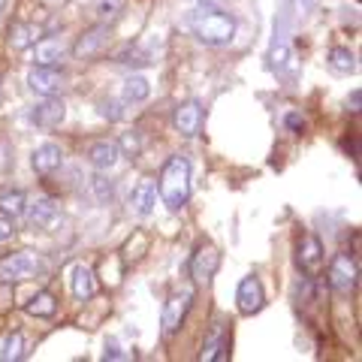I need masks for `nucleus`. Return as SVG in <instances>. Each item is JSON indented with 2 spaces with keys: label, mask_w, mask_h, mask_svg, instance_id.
Here are the masks:
<instances>
[{
  "label": "nucleus",
  "mask_w": 362,
  "mask_h": 362,
  "mask_svg": "<svg viewBox=\"0 0 362 362\" xmlns=\"http://www.w3.org/2000/svg\"><path fill=\"white\" fill-rule=\"evenodd\" d=\"M187 30L206 45H230L235 37V18L218 6H197L185 18Z\"/></svg>",
  "instance_id": "f257e3e1"
},
{
  "label": "nucleus",
  "mask_w": 362,
  "mask_h": 362,
  "mask_svg": "<svg viewBox=\"0 0 362 362\" xmlns=\"http://www.w3.org/2000/svg\"><path fill=\"white\" fill-rule=\"evenodd\" d=\"M160 199L166 209H185V202L190 199V163L187 157H169L166 166H163V175H160Z\"/></svg>",
  "instance_id": "f03ea898"
},
{
  "label": "nucleus",
  "mask_w": 362,
  "mask_h": 362,
  "mask_svg": "<svg viewBox=\"0 0 362 362\" xmlns=\"http://www.w3.org/2000/svg\"><path fill=\"white\" fill-rule=\"evenodd\" d=\"M359 278V266L350 254H335V259L329 263V287L335 293H350L356 287Z\"/></svg>",
  "instance_id": "7ed1b4c3"
},
{
  "label": "nucleus",
  "mask_w": 362,
  "mask_h": 362,
  "mask_svg": "<svg viewBox=\"0 0 362 362\" xmlns=\"http://www.w3.org/2000/svg\"><path fill=\"white\" fill-rule=\"evenodd\" d=\"M190 302H194V290H175L173 296L166 299V308H163V332L166 335H175L185 323V317L190 311Z\"/></svg>",
  "instance_id": "20e7f679"
},
{
  "label": "nucleus",
  "mask_w": 362,
  "mask_h": 362,
  "mask_svg": "<svg viewBox=\"0 0 362 362\" xmlns=\"http://www.w3.org/2000/svg\"><path fill=\"white\" fill-rule=\"evenodd\" d=\"M109 28L106 25H94V28H88L82 37H78V42H76V58H85V61H90V58H100L106 49H109Z\"/></svg>",
  "instance_id": "39448f33"
},
{
  "label": "nucleus",
  "mask_w": 362,
  "mask_h": 362,
  "mask_svg": "<svg viewBox=\"0 0 362 362\" xmlns=\"http://www.w3.org/2000/svg\"><path fill=\"white\" fill-rule=\"evenodd\" d=\"M66 118V106L64 100L58 97H42L37 106L30 109V121L42 130H52V127H61V121Z\"/></svg>",
  "instance_id": "423d86ee"
},
{
  "label": "nucleus",
  "mask_w": 362,
  "mask_h": 362,
  "mask_svg": "<svg viewBox=\"0 0 362 362\" xmlns=\"http://www.w3.org/2000/svg\"><path fill=\"white\" fill-rule=\"evenodd\" d=\"M37 269H40L37 257H30V254H13V257L0 259V281H4V284H13V281H28Z\"/></svg>",
  "instance_id": "0eeeda50"
},
{
  "label": "nucleus",
  "mask_w": 362,
  "mask_h": 362,
  "mask_svg": "<svg viewBox=\"0 0 362 362\" xmlns=\"http://www.w3.org/2000/svg\"><path fill=\"white\" fill-rule=\"evenodd\" d=\"M235 302H239V311L247 314V317L263 308L266 296H263V284H259L257 275H247V278L239 281V290H235Z\"/></svg>",
  "instance_id": "6e6552de"
},
{
  "label": "nucleus",
  "mask_w": 362,
  "mask_h": 362,
  "mask_svg": "<svg viewBox=\"0 0 362 362\" xmlns=\"http://www.w3.org/2000/svg\"><path fill=\"white\" fill-rule=\"evenodd\" d=\"M61 85H64V78L54 66H33L28 73V88L40 97H54L61 90Z\"/></svg>",
  "instance_id": "1a4fd4ad"
},
{
  "label": "nucleus",
  "mask_w": 362,
  "mask_h": 362,
  "mask_svg": "<svg viewBox=\"0 0 362 362\" xmlns=\"http://www.w3.org/2000/svg\"><path fill=\"white\" fill-rule=\"evenodd\" d=\"M218 266H221V254H218V247L202 245L199 251L194 254V263H190V275H194L197 284H209L211 275L218 272Z\"/></svg>",
  "instance_id": "9d476101"
},
{
  "label": "nucleus",
  "mask_w": 362,
  "mask_h": 362,
  "mask_svg": "<svg viewBox=\"0 0 362 362\" xmlns=\"http://www.w3.org/2000/svg\"><path fill=\"white\" fill-rule=\"evenodd\" d=\"M25 211H28V221L33 226H40V230H54L61 221V211L54 206V199H49V197H37Z\"/></svg>",
  "instance_id": "9b49d317"
},
{
  "label": "nucleus",
  "mask_w": 362,
  "mask_h": 362,
  "mask_svg": "<svg viewBox=\"0 0 362 362\" xmlns=\"http://www.w3.org/2000/svg\"><path fill=\"white\" fill-rule=\"evenodd\" d=\"M296 259H299V269L302 272H308V275H317L323 266V245L317 235H302V242L296 247Z\"/></svg>",
  "instance_id": "f8f14e48"
},
{
  "label": "nucleus",
  "mask_w": 362,
  "mask_h": 362,
  "mask_svg": "<svg viewBox=\"0 0 362 362\" xmlns=\"http://www.w3.org/2000/svg\"><path fill=\"white\" fill-rule=\"evenodd\" d=\"M127 202H130V211L133 214H139V218H148V214L154 211V206H157V187H154V181L151 178H142L139 185L130 190Z\"/></svg>",
  "instance_id": "ddd939ff"
},
{
  "label": "nucleus",
  "mask_w": 362,
  "mask_h": 362,
  "mask_svg": "<svg viewBox=\"0 0 362 362\" xmlns=\"http://www.w3.org/2000/svg\"><path fill=\"white\" fill-rule=\"evenodd\" d=\"M175 127L181 136H197L199 127H202V106L197 103V100H185V103L175 106Z\"/></svg>",
  "instance_id": "4468645a"
},
{
  "label": "nucleus",
  "mask_w": 362,
  "mask_h": 362,
  "mask_svg": "<svg viewBox=\"0 0 362 362\" xmlns=\"http://www.w3.org/2000/svg\"><path fill=\"white\" fill-rule=\"evenodd\" d=\"M118 157H121V148H118V142H112V139H100V142L88 145V163L100 169V173H109V169L118 163Z\"/></svg>",
  "instance_id": "2eb2a0df"
},
{
  "label": "nucleus",
  "mask_w": 362,
  "mask_h": 362,
  "mask_svg": "<svg viewBox=\"0 0 362 362\" xmlns=\"http://www.w3.org/2000/svg\"><path fill=\"white\" fill-rule=\"evenodd\" d=\"M64 163V151H61V145H54V142H42L37 151L30 154V166H33V173H40V175H52L54 169H61Z\"/></svg>",
  "instance_id": "dca6fc26"
},
{
  "label": "nucleus",
  "mask_w": 362,
  "mask_h": 362,
  "mask_svg": "<svg viewBox=\"0 0 362 362\" xmlns=\"http://www.w3.org/2000/svg\"><path fill=\"white\" fill-rule=\"evenodd\" d=\"M97 293V275H94V269L85 266V263H78L73 269V296L76 299H90Z\"/></svg>",
  "instance_id": "f3484780"
},
{
  "label": "nucleus",
  "mask_w": 362,
  "mask_h": 362,
  "mask_svg": "<svg viewBox=\"0 0 362 362\" xmlns=\"http://www.w3.org/2000/svg\"><path fill=\"white\" fill-rule=\"evenodd\" d=\"M151 97V82L145 76H127L121 88V100L124 103H142V100Z\"/></svg>",
  "instance_id": "a211bd4d"
},
{
  "label": "nucleus",
  "mask_w": 362,
  "mask_h": 362,
  "mask_svg": "<svg viewBox=\"0 0 362 362\" xmlns=\"http://www.w3.org/2000/svg\"><path fill=\"white\" fill-rule=\"evenodd\" d=\"M199 356L202 359H214V362H223L226 359V335H223V326L221 323H214V329L209 332Z\"/></svg>",
  "instance_id": "6ab92c4d"
},
{
  "label": "nucleus",
  "mask_w": 362,
  "mask_h": 362,
  "mask_svg": "<svg viewBox=\"0 0 362 362\" xmlns=\"http://www.w3.org/2000/svg\"><path fill=\"white\" fill-rule=\"evenodd\" d=\"M118 64H127V66H148V64H154V52L148 49V42H136V45H127V49L118 52Z\"/></svg>",
  "instance_id": "aec40b11"
},
{
  "label": "nucleus",
  "mask_w": 362,
  "mask_h": 362,
  "mask_svg": "<svg viewBox=\"0 0 362 362\" xmlns=\"http://www.w3.org/2000/svg\"><path fill=\"white\" fill-rule=\"evenodd\" d=\"M33 61L37 66H58L64 61V45L58 40H45L33 49Z\"/></svg>",
  "instance_id": "412c9836"
},
{
  "label": "nucleus",
  "mask_w": 362,
  "mask_h": 362,
  "mask_svg": "<svg viewBox=\"0 0 362 362\" xmlns=\"http://www.w3.org/2000/svg\"><path fill=\"white\" fill-rule=\"evenodd\" d=\"M28 209V197L21 194V190H6V194H0V211L6 214V218H21Z\"/></svg>",
  "instance_id": "4be33fe9"
},
{
  "label": "nucleus",
  "mask_w": 362,
  "mask_h": 362,
  "mask_svg": "<svg viewBox=\"0 0 362 362\" xmlns=\"http://www.w3.org/2000/svg\"><path fill=\"white\" fill-rule=\"evenodd\" d=\"M25 311L33 314V317H54V311H58V302H54L52 293H37L28 305H25Z\"/></svg>",
  "instance_id": "5701e85b"
},
{
  "label": "nucleus",
  "mask_w": 362,
  "mask_h": 362,
  "mask_svg": "<svg viewBox=\"0 0 362 362\" xmlns=\"http://www.w3.org/2000/svg\"><path fill=\"white\" fill-rule=\"evenodd\" d=\"M326 61H329V66L335 73H354L356 70V54L350 49H332Z\"/></svg>",
  "instance_id": "b1692460"
},
{
  "label": "nucleus",
  "mask_w": 362,
  "mask_h": 362,
  "mask_svg": "<svg viewBox=\"0 0 362 362\" xmlns=\"http://www.w3.org/2000/svg\"><path fill=\"white\" fill-rule=\"evenodd\" d=\"M25 356V335L21 332H13L4 341V347H0V359L4 362H16V359H21Z\"/></svg>",
  "instance_id": "393cba45"
},
{
  "label": "nucleus",
  "mask_w": 362,
  "mask_h": 362,
  "mask_svg": "<svg viewBox=\"0 0 362 362\" xmlns=\"http://www.w3.org/2000/svg\"><path fill=\"white\" fill-rule=\"evenodd\" d=\"M90 187H94L97 202H109L112 197H115V185H112V178H109V175H103L100 169H97V175L90 178Z\"/></svg>",
  "instance_id": "a878e982"
},
{
  "label": "nucleus",
  "mask_w": 362,
  "mask_h": 362,
  "mask_svg": "<svg viewBox=\"0 0 362 362\" xmlns=\"http://www.w3.org/2000/svg\"><path fill=\"white\" fill-rule=\"evenodd\" d=\"M97 13H100V18H103V21H115L124 13V0H100Z\"/></svg>",
  "instance_id": "bb28decb"
},
{
  "label": "nucleus",
  "mask_w": 362,
  "mask_h": 362,
  "mask_svg": "<svg viewBox=\"0 0 362 362\" xmlns=\"http://www.w3.org/2000/svg\"><path fill=\"white\" fill-rule=\"evenodd\" d=\"M9 45H13V49H25V45H30V28L28 25L9 28Z\"/></svg>",
  "instance_id": "cd10ccee"
},
{
  "label": "nucleus",
  "mask_w": 362,
  "mask_h": 362,
  "mask_svg": "<svg viewBox=\"0 0 362 362\" xmlns=\"http://www.w3.org/2000/svg\"><path fill=\"white\" fill-rule=\"evenodd\" d=\"M118 148L121 151H127L130 157H136L142 151V139H139V133H124L121 136V142H118Z\"/></svg>",
  "instance_id": "c85d7f7f"
},
{
  "label": "nucleus",
  "mask_w": 362,
  "mask_h": 362,
  "mask_svg": "<svg viewBox=\"0 0 362 362\" xmlns=\"http://www.w3.org/2000/svg\"><path fill=\"white\" fill-rule=\"evenodd\" d=\"M9 169H13V145L0 139V173H9Z\"/></svg>",
  "instance_id": "c756f323"
},
{
  "label": "nucleus",
  "mask_w": 362,
  "mask_h": 362,
  "mask_svg": "<svg viewBox=\"0 0 362 362\" xmlns=\"http://www.w3.org/2000/svg\"><path fill=\"white\" fill-rule=\"evenodd\" d=\"M103 359H130V354H124V350L115 344V341H106V354Z\"/></svg>",
  "instance_id": "7c9ffc66"
},
{
  "label": "nucleus",
  "mask_w": 362,
  "mask_h": 362,
  "mask_svg": "<svg viewBox=\"0 0 362 362\" xmlns=\"http://www.w3.org/2000/svg\"><path fill=\"white\" fill-rule=\"evenodd\" d=\"M121 106L118 103H112V100H109V103H103V115L106 118H112V121H118V118H124V112H118Z\"/></svg>",
  "instance_id": "2f4dec72"
},
{
  "label": "nucleus",
  "mask_w": 362,
  "mask_h": 362,
  "mask_svg": "<svg viewBox=\"0 0 362 362\" xmlns=\"http://www.w3.org/2000/svg\"><path fill=\"white\" fill-rule=\"evenodd\" d=\"M6 239H13V223H9V221H4V218H0V245H4Z\"/></svg>",
  "instance_id": "473e14b6"
},
{
  "label": "nucleus",
  "mask_w": 362,
  "mask_h": 362,
  "mask_svg": "<svg viewBox=\"0 0 362 362\" xmlns=\"http://www.w3.org/2000/svg\"><path fill=\"white\" fill-rule=\"evenodd\" d=\"M287 124H290L293 130H299V133H302V127H305V124H302V121H299L296 115H290V118H287Z\"/></svg>",
  "instance_id": "72a5a7b5"
},
{
  "label": "nucleus",
  "mask_w": 362,
  "mask_h": 362,
  "mask_svg": "<svg viewBox=\"0 0 362 362\" xmlns=\"http://www.w3.org/2000/svg\"><path fill=\"white\" fill-rule=\"evenodd\" d=\"M350 103H354V112H359V90H354V100H350Z\"/></svg>",
  "instance_id": "f704fd0d"
},
{
  "label": "nucleus",
  "mask_w": 362,
  "mask_h": 362,
  "mask_svg": "<svg viewBox=\"0 0 362 362\" xmlns=\"http://www.w3.org/2000/svg\"><path fill=\"white\" fill-rule=\"evenodd\" d=\"M4 9H6V0H0V16H4Z\"/></svg>",
  "instance_id": "c9c22d12"
}]
</instances>
